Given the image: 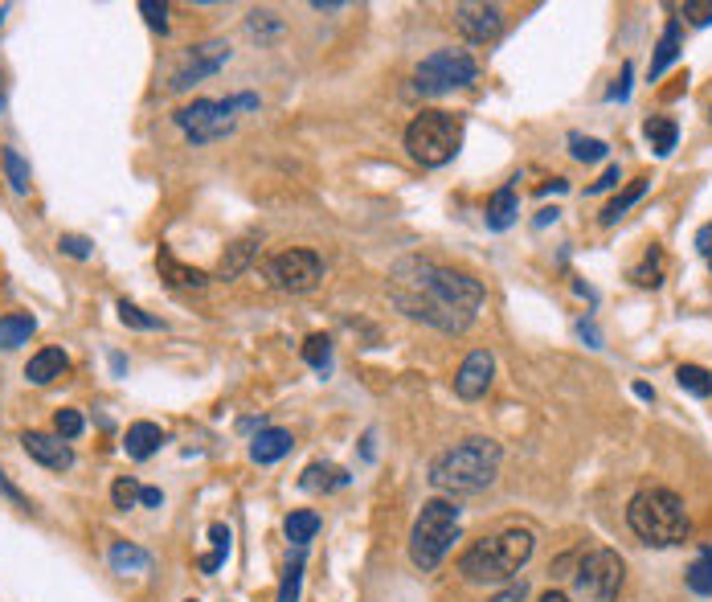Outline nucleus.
Instances as JSON below:
<instances>
[{
    "label": "nucleus",
    "mask_w": 712,
    "mask_h": 602,
    "mask_svg": "<svg viewBox=\"0 0 712 602\" xmlns=\"http://www.w3.org/2000/svg\"><path fill=\"white\" fill-rule=\"evenodd\" d=\"M483 283L467 271L438 267L430 258H397L389 267V299L410 320H422L438 332H463L483 308Z\"/></svg>",
    "instance_id": "obj_1"
},
{
    "label": "nucleus",
    "mask_w": 712,
    "mask_h": 602,
    "mask_svg": "<svg viewBox=\"0 0 712 602\" xmlns=\"http://www.w3.org/2000/svg\"><path fill=\"white\" fill-rule=\"evenodd\" d=\"M500 459H504V447L496 439H483V435L463 439L430 463V484L438 492H455V496L483 492V488L496 484Z\"/></svg>",
    "instance_id": "obj_2"
},
{
    "label": "nucleus",
    "mask_w": 712,
    "mask_h": 602,
    "mask_svg": "<svg viewBox=\"0 0 712 602\" xmlns=\"http://www.w3.org/2000/svg\"><path fill=\"white\" fill-rule=\"evenodd\" d=\"M532 549H537V537H532V529H504L496 537H483V541H471L459 557V574L467 582H512L524 566Z\"/></svg>",
    "instance_id": "obj_3"
},
{
    "label": "nucleus",
    "mask_w": 712,
    "mask_h": 602,
    "mask_svg": "<svg viewBox=\"0 0 712 602\" xmlns=\"http://www.w3.org/2000/svg\"><path fill=\"white\" fill-rule=\"evenodd\" d=\"M627 525H631V533L643 545H655V549L684 545L688 533H692L688 508H684V500L672 488H643V492H635L631 504H627Z\"/></svg>",
    "instance_id": "obj_4"
},
{
    "label": "nucleus",
    "mask_w": 712,
    "mask_h": 602,
    "mask_svg": "<svg viewBox=\"0 0 712 602\" xmlns=\"http://www.w3.org/2000/svg\"><path fill=\"white\" fill-rule=\"evenodd\" d=\"M455 541H459V504L447 496L426 500L414 529H410V562L422 574H430L442 566V557L451 553Z\"/></svg>",
    "instance_id": "obj_5"
},
{
    "label": "nucleus",
    "mask_w": 712,
    "mask_h": 602,
    "mask_svg": "<svg viewBox=\"0 0 712 602\" xmlns=\"http://www.w3.org/2000/svg\"><path fill=\"white\" fill-rule=\"evenodd\" d=\"M463 144V119L451 111H422L406 127V148L422 168L451 164Z\"/></svg>",
    "instance_id": "obj_6"
},
{
    "label": "nucleus",
    "mask_w": 712,
    "mask_h": 602,
    "mask_svg": "<svg viewBox=\"0 0 712 602\" xmlns=\"http://www.w3.org/2000/svg\"><path fill=\"white\" fill-rule=\"evenodd\" d=\"M172 123L181 127L193 148H205V144H217V140L234 136L238 107H234V99H193L189 107H181L172 115Z\"/></svg>",
    "instance_id": "obj_7"
},
{
    "label": "nucleus",
    "mask_w": 712,
    "mask_h": 602,
    "mask_svg": "<svg viewBox=\"0 0 712 602\" xmlns=\"http://www.w3.org/2000/svg\"><path fill=\"white\" fill-rule=\"evenodd\" d=\"M475 74H479V66H475V58L467 50H438L426 62H418L414 91H422V95H451V91L471 86Z\"/></svg>",
    "instance_id": "obj_8"
},
{
    "label": "nucleus",
    "mask_w": 712,
    "mask_h": 602,
    "mask_svg": "<svg viewBox=\"0 0 712 602\" xmlns=\"http://www.w3.org/2000/svg\"><path fill=\"white\" fill-rule=\"evenodd\" d=\"M266 283H271L275 291H311L320 279H324V258L316 250H303V246H291V250H279L266 258Z\"/></svg>",
    "instance_id": "obj_9"
},
{
    "label": "nucleus",
    "mask_w": 712,
    "mask_h": 602,
    "mask_svg": "<svg viewBox=\"0 0 712 602\" xmlns=\"http://www.w3.org/2000/svg\"><path fill=\"white\" fill-rule=\"evenodd\" d=\"M622 578H627V566L614 549H590L577 566V594L586 602H618Z\"/></svg>",
    "instance_id": "obj_10"
},
{
    "label": "nucleus",
    "mask_w": 712,
    "mask_h": 602,
    "mask_svg": "<svg viewBox=\"0 0 712 602\" xmlns=\"http://www.w3.org/2000/svg\"><path fill=\"white\" fill-rule=\"evenodd\" d=\"M230 58H234V50H230V41H221V37L201 41V46H189L185 58H181V66H176L172 78H168V91H172V95L189 91V86H197L201 78H213Z\"/></svg>",
    "instance_id": "obj_11"
},
{
    "label": "nucleus",
    "mask_w": 712,
    "mask_h": 602,
    "mask_svg": "<svg viewBox=\"0 0 712 602\" xmlns=\"http://www.w3.org/2000/svg\"><path fill=\"white\" fill-rule=\"evenodd\" d=\"M455 25L467 41L475 46H487V41H496L500 29H504V9L500 5H475V0H463L455 5Z\"/></svg>",
    "instance_id": "obj_12"
},
{
    "label": "nucleus",
    "mask_w": 712,
    "mask_h": 602,
    "mask_svg": "<svg viewBox=\"0 0 712 602\" xmlns=\"http://www.w3.org/2000/svg\"><path fill=\"white\" fill-rule=\"evenodd\" d=\"M492 377H496V357L487 349H475V353H467V361L455 373V394L463 402H479L487 390H492Z\"/></svg>",
    "instance_id": "obj_13"
},
{
    "label": "nucleus",
    "mask_w": 712,
    "mask_h": 602,
    "mask_svg": "<svg viewBox=\"0 0 712 602\" xmlns=\"http://www.w3.org/2000/svg\"><path fill=\"white\" fill-rule=\"evenodd\" d=\"M21 447H25V455H29L33 463L50 467V471H70V467H74V451H70V443L58 439V435H46V430H25V435H21Z\"/></svg>",
    "instance_id": "obj_14"
},
{
    "label": "nucleus",
    "mask_w": 712,
    "mask_h": 602,
    "mask_svg": "<svg viewBox=\"0 0 712 602\" xmlns=\"http://www.w3.org/2000/svg\"><path fill=\"white\" fill-rule=\"evenodd\" d=\"M291 447H295L291 430H283V426H262L258 435L250 439V459L266 467V463H279L283 455H291Z\"/></svg>",
    "instance_id": "obj_15"
},
{
    "label": "nucleus",
    "mask_w": 712,
    "mask_h": 602,
    "mask_svg": "<svg viewBox=\"0 0 712 602\" xmlns=\"http://www.w3.org/2000/svg\"><path fill=\"white\" fill-rule=\"evenodd\" d=\"M160 447H164V430H160L156 422H131V426H127V435H123L127 459L144 463V459H152Z\"/></svg>",
    "instance_id": "obj_16"
},
{
    "label": "nucleus",
    "mask_w": 712,
    "mask_h": 602,
    "mask_svg": "<svg viewBox=\"0 0 712 602\" xmlns=\"http://www.w3.org/2000/svg\"><path fill=\"white\" fill-rule=\"evenodd\" d=\"M66 369H70V357H66L62 349H41V353L29 357V365H25V381H29V385H54Z\"/></svg>",
    "instance_id": "obj_17"
},
{
    "label": "nucleus",
    "mask_w": 712,
    "mask_h": 602,
    "mask_svg": "<svg viewBox=\"0 0 712 602\" xmlns=\"http://www.w3.org/2000/svg\"><path fill=\"white\" fill-rule=\"evenodd\" d=\"M254 254H258V234H246L238 238L234 246H226V254H221V263L213 271V279H238L250 263H254Z\"/></svg>",
    "instance_id": "obj_18"
},
{
    "label": "nucleus",
    "mask_w": 712,
    "mask_h": 602,
    "mask_svg": "<svg viewBox=\"0 0 712 602\" xmlns=\"http://www.w3.org/2000/svg\"><path fill=\"white\" fill-rule=\"evenodd\" d=\"M287 33V21L279 17V13H271V9H254V13H246V37L250 41H258V46H275V41Z\"/></svg>",
    "instance_id": "obj_19"
},
{
    "label": "nucleus",
    "mask_w": 712,
    "mask_h": 602,
    "mask_svg": "<svg viewBox=\"0 0 712 602\" xmlns=\"http://www.w3.org/2000/svg\"><path fill=\"white\" fill-rule=\"evenodd\" d=\"M516 213H520V197H516V189L512 185H504L492 201H487V230H496V234H504L512 222H516Z\"/></svg>",
    "instance_id": "obj_20"
},
{
    "label": "nucleus",
    "mask_w": 712,
    "mask_h": 602,
    "mask_svg": "<svg viewBox=\"0 0 712 602\" xmlns=\"http://www.w3.org/2000/svg\"><path fill=\"white\" fill-rule=\"evenodd\" d=\"M156 267H160V275H164L172 287H205V283L213 279L209 271H197V267L176 263V258H172L168 250H160V254H156Z\"/></svg>",
    "instance_id": "obj_21"
},
{
    "label": "nucleus",
    "mask_w": 712,
    "mask_h": 602,
    "mask_svg": "<svg viewBox=\"0 0 712 602\" xmlns=\"http://www.w3.org/2000/svg\"><path fill=\"white\" fill-rule=\"evenodd\" d=\"M37 332V320L29 312H9L0 316V349H21V344H29V336Z\"/></svg>",
    "instance_id": "obj_22"
},
{
    "label": "nucleus",
    "mask_w": 712,
    "mask_h": 602,
    "mask_svg": "<svg viewBox=\"0 0 712 602\" xmlns=\"http://www.w3.org/2000/svg\"><path fill=\"white\" fill-rule=\"evenodd\" d=\"M643 136L655 148V156H672V148L680 140V127H676V119H667V115H651L643 123Z\"/></svg>",
    "instance_id": "obj_23"
},
{
    "label": "nucleus",
    "mask_w": 712,
    "mask_h": 602,
    "mask_svg": "<svg viewBox=\"0 0 712 602\" xmlns=\"http://www.w3.org/2000/svg\"><path fill=\"white\" fill-rule=\"evenodd\" d=\"M107 557H111V570H115V574H144V570L152 566V557H148V549H140V545H131V541H115Z\"/></svg>",
    "instance_id": "obj_24"
},
{
    "label": "nucleus",
    "mask_w": 712,
    "mask_h": 602,
    "mask_svg": "<svg viewBox=\"0 0 712 602\" xmlns=\"http://www.w3.org/2000/svg\"><path fill=\"white\" fill-rule=\"evenodd\" d=\"M348 480H352L348 471H340V467H332V463H311V467L303 471L299 488H307V492H332V488H344Z\"/></svg>",
    "instance_id": "obj_25"
},
{
    "label": "nucleus",
    "mask_w": 712,
    "mask_h": 602,
    "mask_svg": "<svg viewBox=\"0 0 712 602\" xmlns=\"http://www.w3.org/2000/svg\"><path fill=\"white\" fill-rule=\"evenodd\" d=\"M283 529H287V541L295 549H307V541H316V533H320V516L311 512V508H295L283 521Z\"/></svg>",
    "instance_id": "obj_26"
},
{
    "label": "nucleus",
    "mask_w": 712,
    "mask_h": 602,
    "mask_svg": "<svg viewBox=\"0 0 712 602\" xmlns=\"http://www.w3.org/2000/svg\"><path fill=\"white\" fill-rule=\"evenodd\" d=\"M209 541H213V553H205L201 557V574H217L221 566H226V557H230V545H234V533H230V525H209Z\"/></svg>",
    "instance_id": "obj_27"
},
{
    "label": "nucleus",
    "mask_w": 712,
    "mask_h": 602,
    "mask_svg": "<svg viewBox=\"0 0 712 602\" xmlns=\"http://www.w3.org/2000/svg\"><path fill=\"white\" fill-rule=\"evenodd\" d=\"M0 164H5V177H9V189L17 193V197H25L29 193V185H33V172H29V160L17 152V148H0Z\"/></svg>",
    "instance_id": "obj_28"
},
{
    "label": "nucleus",
    "mask_w": 712,
    "mask_h": 602,
    "mask_svg": "<svg viewBox=\"0 0 712 602\" xmlns=\"http://www.w3.org/2000/svg\"><path fill=\"white\" fill-rule=\"evenodd\" d=\"M676 58H680V21H667L659 46H655V58H651V78H659Z\"/></svg>",
    "instance_id": "obj_29"
},
{
    "label": "nucleus",
    "mask_w": 712,
    "mask_h": 602,
    "mask_svg": "<svg viewBox=\"0 0 712 602\" xmlns=\"http://www.w3.org/2000/svg\"><path fill=\"white\" fill-rule=\"evenodd\" d=\"M303 562H307V549H295L287 557V570H283V582H279V602H299V590H303Z\"/></svg>",
    "instance_id": "obj_30"
},
{
    "label": "nucleus",
    "mask_w": 712,
    "mask_h": 602,
    "mask_svg": "<svg viewBox=\"0 0 712 602\" xmlns=\"http://www.w3.org/2000/svg\"><path fill=\"white\" fill-rule=\"evenodd\" d=\"M303 361L316 369V373H328V369H332V336L311 332V336L303 340Z\"/></svg>",
    "instance_id": "obj_31"
},
{
    "label": "nucleus",
    "mask_w": 712,
    "mask_h": 602,
    "mask_svg": "<svg viewBox=\"0 0 712 602\" xmlns=\"http://www.w3.org/2000/svg\"><path fill=\"white\" fill-rule=\"evenodd\" d=\"M643 193H647V177L631 181L627 189H622V193H618V197H614V201H610V205L602 209V226H614V222H618L622 213H627V209H631V205H635V201H639Z\"/></svg>",
    "instance_id": "obj_32"
},
{
    "label": "nucleus",
    "mask_w": 712,
    "mask_h": 602,
    "mask_svg": "<svg viewBox=\"0 0 712 602\" xmlns=\"http://www.w3.org/2000/svg\"><path fill=\"white\" fill-rule=\"evenodd\" d=\"M684 582H688V590H692V594H700V598H712V549H704V553L696 557V562L688 566Z\"/></svg>",
    "instance_id": "obj_33"
},
{
    "label": "nucleus",
    "mask_w": 712,
    "mask_h": 602,
    "mask_svg": "<svg viewBox=\"0 0 712 602\" xmlns=\"http://www.w3.org/2000/svg\"><path fill=\"white\" fill-rule=\"evenodd\" d=\"M676 381H680V390H688L692 398H708V394H712V373L700 369V365H680V369H676Z\"/></svg>",
    "instance_id": "obj_34"
},
{
    "label": "nucleus",
    "mask_w": 712,
    "mask_h": 602,
    "mask_svg": "<svg viewBox=\"0 0 712 602\" xmlns=\"http://www.w3.org/2000/svg\"><path fill=\"white\" fill-rule=\"evenodd\" d=\"M631 279H635L639 287H659V283H663V254H659L655 246L643 254V263L631 271Z\"/></svg>",
    "instance_id": "obj_35"
},
{
    "label": "nucleus",
    "mask_w": 712,
    "mask_h": 602,
    "mask_svg": "<svg viewBox=\"0 0 712 602\" xmlns=\"http://www.w3.org/2000/svg\"><path fill=\"white\" fill-rule=\"evenodd\" d=\"M569 152H573V160H582V164H594V160H602L610 148L602 144V140H594V136H569Z\"/></svg>",
    "instance_id": "obj_36"
},
{
    "label": "nucleus",
    "mask_w": 712,
    "mask_h": 602,
    "mask_svg": "<svg viewBox=\"0 0 712 602\" xmlns=\"http://www.w3.org/2000/svg\"><path fill=\"white\" fill-rule=\"evenodd\" d=\"M115 312H119V320H123L127 328H140V332H156V328H164L156 316H148V312L136 308V304H127V299H119V308H115Z\"/></svg>",
    "instance_id": "obj_37"
},
{
    "label": "nucleus",
    "mask_w": 712,
    "mask_h": 602,
    "mask_svg": "<svg viewBox=\"0 0 712 602\" xmlns=\"http://www.w3.org/2000/svg\"><path fill=\"white\" fill-rule=\"evenodd\" d=\"M82 426H86V422H82V414H78V410H70V406L54 414V435H58V439H66V443L82 435Z\"/></svg>",
    "instance_id": "obj_38"
},
{
    "label": "nucleus",
    "mask_w": 712,
    "mask_h": 602,
    "mask_svg": "<svg viewBox=\"0 0 712 602\" xmlns=\"http://www.w3.org/2000/svg\"><path fill=\"white\" fill-rule=\"evenodd\" d=\"M111 504H115L119 512L136 508V504H140V484H136V480H127V476L115 480V484H111Z\"/></svg>",
    "instance_id": "obj_39"
},
{
    "label": "nucleus",
    "mask_w": 712,
    "mask_h": 602,
    "mask_svg": "<svg viewBox=\"0 0 712 602\" xmlns=\"http://www.w3.org/2000/svg\"><path fill=\"white\" fill-rule=\"evenodd\" d=\"M58 250L70 254V258H78V263H86V258L95 254V242L82 238V234H62V238H58Z\"/></svg>",
    "instance_id": "obj_40"
},
{
    "label": "nucleus",
    "mask_w": 712,
    "mask_h": 602,
    "mask_svg": "<svg viewBox=\"0 0 712 602\" xmlns=\"http://www.w3.org/2000/svg\"><path fill=\"white\" fill-rule=\"evenodd\" d=\"M140 13L148 21V29L168 33V5H156V0H140Z\"/></svg>",
    "instance_id": "obj_41"
},
{
    "label": "nucleus",
    "mask_w": 712,
    "mask_h": 602,
    "mask_svg": "<svg viewBox=\"0 0 712 602\" xmlns=\"http://www.w3.org/2000/svg\"><path fill=\"white\" fill-rule=\"evenodd\" d=\"M684 17H688L692 25H712V0H688Z\"/></svg>",
    "instance_id": "obj_42"
},
{
    "label": "nucleus",
    "mask_w": 712,
    "mask_h": 602,
    "mask_svg": "<svg viewBox=\"0 0 712 602\" xmlns=\"http://www.w3.org/2000/svg\"><path fill=\"white\" fill-rule=\"evenodd\" d=\"M0 496H5L9 504H17V508H29V500H25V492L5 476V471H0Z\"/></svg>",
    "instance_id": "obj_43"
},
{
    "label": "nucleus",
    "mask_w": 712,
    "mask_h": 602,
    "mask_svg": "<svg viewBox=\"0 0 712 602\" xmlns=\"http://www.w3.org/2000/svg\"><path fill=\"white\" fill-rule=\"evenodd\" d=\"M524 594H528V582L520 578V582H508V586H504V590H500L492 602H524Z\"/></svg>",
    "instance_id": "obj_44"
},
{
    "label": "nucleus",
    "mask_w": 712,
    "mask_h": 602,
    "mask_svg": "<svg viewBox=\"0 0 712 602\" xmlns=\"http://www.w3.org/2000/svg\"><path fill=\"white\" fill-rule=\"evenodd\" d=\"M618 181H622V172H618V164H610V168L602 172V177H598V181L590 185V193H606V189H614Z\"/></svg>",
    "instance_id": "obj_45"
},
{
    "label": "nucleus",
    "mask_w": 712,
    "mask_h": 602,
    "mask_svg": "<svg viewBox=\"0 0 712 602\" xmlns=\"http://www.w3.org/2000/svg\"><path fill=\"white\" fill-rule=\"evenodd\" d=\"M627 82H631V62H627V66H622V82H618V86H614V91H610V99H618V103H627V95H631V86H627Z\"/></svg>",
    "instance_id": "obj_46"
},
{
    "label": "nucleus",
    "mask_w": 712,
    "mask_h": 602,
    "mask_svg": "<svg viewBox=\"0 0 712 602\" xmlns=\"http://www.w3.org/2000/svg\"><path fill=\"white\" fill-rule=\"evenodd\" d=\"M696 250H700V254H708V258H712V222H708V226H700V230H696Z\"/></svg>",
    "instance_id": "obj_47"
},
{
    "label": "nucleus",
    "mask_w": 712,
    "mask_h": 602,
    "mask_svg": "<svg viewBox=\"0 0 712 602\" xmlns=\"http://www.w3.org/2000/svg\"><path fill=\"white\" fill-rule=\"evenodd\" d=\"M140 504H144V508H160V504H164V492H160V488H140Z\"/></svg>",
    "instance_id": "obj_48"
},
{
    "label": "nucleus",
    "mask_w": 712,
    "mask_h": 602,
    "mask_svg": "<svg viewBox=\"0 0 712 602\" xmlns=\"http://www.w3.org/2000/svg\"><path fill=\"white\" fill-rule=\"evenodd\" d=\"M577 332H582V336L590 340V349H602V336H598V328H594L590 320H582V324H577Z\"/></svg>",
    "instance_id": "obj_49"
},
{
    "label": "nucleus",
    "mask_w": 712,
    "mask_h": 602,
    "mask_svg": "<svg viewBox=\"0 0 712 602\" xmlns=\"http://www.w3.org/2000/svg\"><path fill=\"white\" fill-rule=\"evenodd\" d=\"M311 9H316V13H336V9H344V5H340V0H316Z\"/></svg>",
    "instance_id": "obj_50"
},
{
    "label": "nucleus",
    "mask_w": 712,
    "mask_h": 602,
    "mask_svg": "<svg viewBox=\"0 0 712 602\" xmlns=\"http://www.w3.org/2000/svg\"><path fill=\"white\" fill-rule=\"evenodd\" d=\"M635 398H643V402H655V390H651V385H643V381H635Z\"/></svg>",
    "instance_id": "obj_51"
},
{
    "label": "nucleus",
    "mask_w": 712,
    "mask_h": 602,
    "mask_svg": "<svg viewBox=\"0 0 712 602\" xmlns=\"http://www.w3.org/2000/svg\"><path fill=\"white\" fill-rule=\"evenodd\" d=\"M111 369H115V377H123V373H127V361H123L119 353H111Z\"/></svg>",
    "instance_id": "obj_52"
},
{
    "label": "nucleus",
    "mask_w": 712,
    "mask_h": 602,
    "mask_svg": "<svg viewBox=\"0 0 712 602\" xmlns=\"http://www.w3.org/2000/svg\"><path fill=\"white\" fill-rule=\"evenodd\" d=\"M541 602H569V594H561V590H545Z\"/></svg>",
    "instance_id": "obj_53"
},
{
    "label": "nucleus",
    "mask_w": 712,
    "mask_h": 602,
    "mask_svg": "<svg viewBox=\"0 0 712 602\" xmlns=\"http://www.w3.org/2000/svg\"><path fill=\"white\" fill-rule=\"evenodd\" d=\"M549 222H557V209H541V218H537V226H549Z\"/></svg>",
    "instance_id": "obj_54"
},
{
    "label": "nucleus",
    "mask_w": 712,
    "mask_h": 602,
    "mask_svg": "<svg viewBox=\"0 0 712 602\" xmlns=\"http://www.w3.org/2000/svg\"><path fill=\"white\" fill-rule=\"evenodd\" d=\"M0 111H5V82H0Z\"/></svg>",
    "instance_id": "obj_55"
},
{
    "label": "nucleus",
    "mask_w": 712,
    "mask_h": 602,
    "mask_svg": "<svg viewBox=\"0 0 712 602\" xmlns=\"http://www.w3.org/2000/svg\"><path fill=\"white\" fill-rule=\"evenodd\" d=\"M185 602H197V598H185Z\"/></svg>",
    "instance_id": "obj_56"
}]
</instances>
